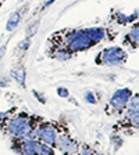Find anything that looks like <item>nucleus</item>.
<instances>
[{"mask_svg":"<svg viewBox=\"0 0 139 155\" xmlns=\"http://www.w3.org/2000/svg\"><path fill=\"white\" fill-rule=\"evenodd\" d=\"M107 38V29L100 26L92 28H79V29H64L49 39V48H63L68 54L74 55L75 53L89 50L97 43L103 42Z\"/></svg>","mask_w":139,"mask_h":155,"instance_id":"f257e3e1","label":"nucleus"},{"mask_svg":"<svg viewBox=\"0 0 139 155\" xmlns=\"http://www.w3.org/2000/svg\"><path fill=\"white\" fill-rule=\"evenodd\" d=\"M4 123H6V132L13 139H26V137L29 139L35 126L38 125L32 116H29L25 112H19L11 118H7Z\"/></svg>","mask_w":139,"mask_h":155,"instance_id":"f03ea898","label":"nucleus"},{"mask_svg":"<svg viewBox=\"0 0 139 155\" xmlns=\"http://www.w3.org/2000/svg\"><path fill=\"white\" fill-rule=\"evenodd\" d=\"M127 51L120 46H109L103 48L97 57L95 58V62L102 67H117V65H123L127 61Z\"/></svg>","mask_w":139,"mask_h":155,"instance_id":"7ed1b4c3","label":"nucleus"},{"mask_svg":"<svg viewBox=\"0 0 139 155\" xmlns=\"http://www.w3.org/2000/svg\"><path fill=\"white\" fill-rule=\"evenodd\" d=\"M57 136H58V129L56 127L54 123L40 120V122H38V125L35 126V129H33V132L29 139L38 140V141H40V143H45V144H49V145H52V147H54Z\"/></svg>","mask_w":139,"mask_h":155,"instance_id":"20e7f679","label":"nucleus"},{"mask_svg":"<svg viewBox=\"0 0 139 155\" xmlns=\"http://www.w3.org/2000/svg\"><path fill=\"white\" fill-rule=\"evenodd\" d=\"M132 90L130 87H123V89H117L113 93V96L110 97L109 101V107H110L113 112H124L127 104L130 101V98L132 97Z\"/></svg>","mask_w":139,"mask_h":155,"instance_id":"39448f33","label":"nucleus"},{"mask_svg":"<svg viewBox=\"0 0 139 155\" xmlns=\"http://www.w3.org/2000/svg\"><path fill=\"white\" fill-rule=\"evenodd\" d=\"M56 148L63 155H74L79 151V144L68 133H58L56 140Z\"/></svg>","mask_w":139,"mask_h":155,"instance_id":"423d86ee","label":"nucleus"},{"mask_svg":"<svg viewBox=\"0 0 139 155\" xmlns=\"http://www.w3.org/2000/svg\"><path fill=\"white\" fill-rule=\"evenodd\" d=\"M124 120L130 123L131 127L138 129V122H139V101H138V94H132L130 98L128 104H127L125 110H124Z\"/></svg>","mask_w":139,"mask_h":155,"instance_id":"0eeeda50","label":"nucleus"},{"mask_svg":"<svg viewBox=\"0 0 139 155\" xmlns=\"http://www.w3.org/2000/svg\"><path fill=\"white\" fill-rule=\"evenodd\" d=\"M13 150L18 155H38V140L13 139Z\"/></svg>","mask_w":139,"mask_h":155,"instance_id":"6e6552de","label":"nucleus"},{"mask_svg":"<svg viewBox=\"0 0 139 155\" xmlns=\"http://www.w3.org/2000/svg\"><path fill=\"white\" fill-rule=\"evenodd\" d=\"M138 42H139V32H138V25H134L130 29V32L124 36V43L128 46H131L132 48L138 47Z\"/></svg>","mask_w":139,"mask_h":155,"instance_id":"1a4fd4ad","label":"nucleus"},{"mask_svg":"<svg viewBox=\"0 0 139 155\" xmlns=\"http://www.w3.org/2000/svg\"><path fill=\"white\" fill-rule=\"evenodd\" d=\"M24 13H21V10H18V11H14L11 15H10L9 21H7V25H6V29L9 31V32H11V31H14V29L18 26L19 21H21V15H23Z\"/></svg>","mask_w":139,"mask_h":155,"instance_id":"9d476101","label":"nucleus"},{"mask_svg":"<svg viewBox=\"0 0 139 155\" xmlns=\"http://www.w3.org/2000/svg\"><path fill=\"white\" fill-rule=\"evenodd\" d=\"M136 17H138V13H134L131 14V15H125L124 13H120V11H117L116 13V17H114V19H116L117 24H120V25H125V24H130V22H134L136 19Z\"/></svg>","mask_w":139,"mask_h":155,"instance_id":"9b49d317","label":"nucleus"},{"mask_svg":"<svg viewBox=\"0 0 139 155\" xmlns=\"http://www.w3.org/2000/svg\"><path fill=\"white\" fill-rule=\"evenodd\" d=\"M38 155H56L54 147L38 141Z\"/></svg>","mask_w":139,"mask_h":155,"instance_id":"f8f14e48","label":"nucleus"},{"mask_svg":"<svg viewBox=\"0 0 139 155\" xmlns=\"http://www.w3.org/2000/svg\"><path fill=\"white\" fill-rule=\"evenodd\" d=\"M11 76H13L19 84L24 86V83H25V78H24L25 76V72H24V68L18 67V68H16V69H13V71H11Z\"/></svg>","mask_w":139,"mask_h":155,"instance_id":"ddd939ff","label":"nucleus"},{"mask_svg":"<svg viewBox=\"0 0 139 155\" xmlns=\"http://www.w3.org/2000/svg\"><path fill=\"white\" fill-rule=\"evenodd\" d=\"M38 28H39V21H36L35 25H33V24H32V25H29V26H28V29H26V38H28V39H29V38H32V36L36 33Z\"/></svg>","mask_w":139,"mask_h":155,"instance_id":"4468645a","label":"nucleus"},{"mask_svg":"<svg viewBox=\"0 0 139 155\" xmlns=\"http://www.w3.org/2000/svg\"><path fill=\"white\" fill-rule=\"evenodd\" d=\"M85 100H86L88 103H91V104H96L97 103V98L95 97L93 91H86V93H85Z\"/></svg>","mask_w":139,"mask_h":155,"instance_id":"2eb2a0df","label":"nucleus"},{"mask_svg":"<svg viewBox=\"0 0 139 155\" xmlns=\"http://www.w3.org/2000/svg\"><path fill=\"white\" fill-rule=\"evenodd\" d=\"M57 94L60 97H68V90L65 87H58L57 89Z\"/></svg>","mask_w":139,"mask_h":155,"instance_id":"dca6fc26","label":"nucleus"},{"mask_svg":"<svg viewBox=\"0 0 139 155\" xmlns=\"http://www.w3.org/2000/svg\"><path fill=\"white\" fill-rule=\"evenodd\" d=\"M53 2H54V0H47V2H46V3H45V7H47L49 4H52Z\"/></svg>","mask_w":139,"mask_h":155,"instance_id":"f3484780","label":"nucleus"},{"mask_svg":"<svg viewBox=\"0 0 139 155\" xmlns=\"http://www.w3.org/2000/svg\"><path fill=\"white\" fill-rule=\"evenodd\" d=\"M74 155H82V154H81V152H79V151H78L77 154H74Z\"/></svg>","mask_w":139,"mask_h":155,"instance_id":"a211bd4d","label":"nucleus"},{"mask_svg":"<svg viewBox=\"0 0 139 155\" xmlns=\"http://www.w3.org/2000/svg\"><path fill=\"white\" fill-rule=\"evenodd\" d=\"M0 6H2V3H0Z\"/></svg>","mask_w":139,"mask_h":155,"instance_id":"6ab92c4d","label":"nucleus"}]
</instances>
